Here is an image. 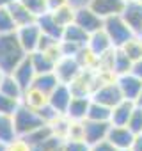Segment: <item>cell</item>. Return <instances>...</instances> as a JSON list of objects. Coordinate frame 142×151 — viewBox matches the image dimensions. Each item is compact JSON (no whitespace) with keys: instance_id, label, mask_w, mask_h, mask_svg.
Wrapping results in <instances>:
<instances>
[{"instance_id":"1","label":"cell","mask_w":142,"mask_h":151,"mask_svg":"<svg viewBox=\"0 0 142 151\" xmlns=\"http://www.w3.org/2000/svg\"><path fill=\"white\" fill-rule=\"evenodd\" d=\"M29 53L20 45L16 32L0 34V73H13Z\"/></svg>"},{"instance_id":"2","label":"cell","mask_w":142,"mask_h":151,"mask_svg":"<svg viewBox=\"0 0 142 151\" xmlns=\"http://www.w3.org/2000/svg\"><path fill=\"white\" fill-rule=\"evenodd\" d=\"M13 123H14V130H16L18 137H23V135L34 132L36 128L46 124L36 109H30V107H27V105H23V103H22V105L16 109V112L13 114Z\"/></svg>"},{"instance_id":"3","label":"cell","mask_w":142,"mask_h":151,"mask_svg":"<svg viewBox=\"0 0 142 151\" xmlns=\"http://www.w3.org/2000/svg\"><path fill=\"white\" fill-rule=\"evenodd\" d=\"M103 30L108 34L114 48H121L124 43H128L135 34L133 30L128 27V23L123 20L121 14H115V16H108L103 20Z\"/></svg>"},{"instance_id":"4","label":"cell","mask_w":142,"mask_h":151,"mask_svg":"<svg viewBox=\"0 0 142 151\" xmlns=\"http://www.w3.org/2000/svg\"><path fill=\"white\" fill-rule=\"evenodd\" d=\"M91 100L93 101H98L101 105H107V107H115L119 101H123V94H121V89L115 82V78H110V80H105L103 84H100L93 94H91Z\"/></svg>"},{"instance_id":"5","label":"cell","mask_w":142,"mask_h":151,"mask_svg":"<svg viewBox=\"0 0 142 151\" xmlns=\"http://www.w3.org/2000/svg\"><path fill=\"white\" fill-rule=\"evenodd\" d=\"M82 71H84V66L80 64L77 57H64V55L59 57V60L55 62V69H53L60 84H71Z\"/></svg>"},{"instance_id":"6","label":"cell","mask_w":142,"mask_h":151,"mask_svg":"<svg viewBox=\"0 0 142 151\" xmlns=\"http://www.w3.org/2000/svg\"><path fill=\"white\" fill-rule=\"evenodd\" d=\"M73 22H75L78 27H82L87 34H93V32L103 29V18L98 16L87 4L75 7V20H73Z\"/></svg>"},{"instance_id":"7","label":"cell","mask_w":142,"mask_h":151,"mask_svg":"<svg viewBox=\"0 0 142 151\" xmlns=\"http://www.w3.org/2000/svg\"><path fill=\"white\" fill-rule=\"evenodd\" d=\"M41 36H43V32H41V29H39V25L36 22L16 29V37H18L20 45L23 46V50L27 53H32V52L37 50L39 41H41Z\"/></svg>"},{"instance_id":"8","label":"cell","mask_w":142,"mask_h":151,"mask_svg":"<svg viewBox=\"0 0 142 151\" xmlns=\"http://www.w3.org/2000/svg\"><path fill=\"white\" fill-rule=\"evenodd\" d=\"M133 139H135V133L128 126H114V124H110V130L107 133V140L117 151H130Z\"/></svg>"},{"instance_id":"9","label":"cell","mask_w":142,"mask_h":151,"mask_svg":"<svg viewBox=\"0 0 142 151\" xmlns=\"http://www.w3.org/2000/svg\"><path fill=\"white\" fill-rule=\"evenodd\" d=\"M115 82L121 89V94L124 100H130V101H137L140 91H142V80L130 71V73H124L121 77H115Z\"/></svg>"},{"instance_id":"10","label":"cell","mask_w":142,"mask_h":151,"mask_svg":"<svg viewBox=\"0 0 142 151\" xmlns=\"http://www.w3.org/2000/svg\"><path fill=\"white\" fill-rule=\"evenodd\" d=\"M121 16L128 23V27L133 30L135 36H142V2H138V0L126 2Z\"/></svg>"},{"instance_id":"11","label":"cell","mask_w":142,"mask_h":151,"mask_svg":"<svg viewBox=\"0 0 142 151\" xmlns=\"http://www.w3.org/2000/svg\"><path fill=\"white\" fill-rule=\"evenodd\" d=\"M108 130H110V123H107V121H91V119H84V140H85L89 146L105 140Z\"/></svg>"},{"instance_id":"12","label":"cell","mask_w":142,"mask_h":151,"mask_svg":"<svg viewBox=\"0 0 142 151\" xmlns=\"http://www.w3.org/2000/svg\"><path fill=\"white\" fill-rule=\"evenodd\" d=\"M87 50H89L96 59H100L101 55L112 52V50H114V45H112L108 34H107L103 29H100V30L89 34V39H87Z\"/></svg>"},{"instance_id":"13","label":"cell","mask_w":142,"mask_h":151,"mask_svg":"<svg viewBox=\"0 0 142 151\" xmlns=\"http://www.w3.org/2000/svg\"><path fill=\"white\" fill-rule=\"evenodd\" d=\"M87 6L103 20L108 16H115L121 14L124 6H126V0H89Z\"/></svg>"},{"instance_id":"14","label":"cell","mask_w":142,"mask_h":151,"mask_svg":"<svg viewBox=\"0 0 142 151\" xmlns=\"http://www.w3.org/2000/svg\"><path fill=\"white\" fill-rule=\"evenodd\" d=\"M30 55V60H32V66L36 69V75L39 73H50L55 69V62L59 60L60 53L59 52H41V50H36Z\"/></svg>"},{"instance_id":"15","label":"cell","mask_w":142,"mask_h":151,"mask_svg":"<svg viewBox=\"0 0 142 151\" xmlns=\"http://www.w3.org/2000/svg\"><path fill=\"white\" fill-rule=\"evenodd\" d=\"M73 98V93H71L69 86L67 84H59L50 94H48V103L60 114V116H66V110L69 107V101Z\"/></svg>"},{"instance_id":"16","label":"cell","mask_w":142,"mask_h":151,"mask_svg":"<svg viewBox=\"0 0 142 151\" xmlns=\"http://www.w3.org/2000/svg\"><path fill=\"white\" fill-rule=\"evenodd\" d=\"M11 75L16 78V82L22 86L23 91L30 89V87H32V82H34V78H36V69H34V66H32L30 55H27V57L14 68V71H13Z\"/></svg>"},{"instance_id":"17","label":"cell","mask_w":142,"mask_h":151,"mask_svg":"<svg viewBox=\"0 0 142 151\" xmlns=\"http://www.w3.org/2000/svg\"><path fill=\"white\" fill-rule=\"evenodd\" d=\"M91 105V96H73L66 110V117L71 121H84Z\"/></svg>"},{"instance_id":"18","label":"cell","mask_w":142,"mask_h":151,"mask_svg":"<svg viewBox=\"0 0 142 151\" xmlns=\"http://www.w3.org/2000/svg\"><path fill=\"white\" fill-rule=\"evenodd\" d=\"M7 9L16 23V27H23V25H29V23H34L37 20V16L34 13H30L20 0H11V2L7 4Z\"/></svg>"},{"instance_id":"19","label":"cell","mask_w":142,"mask_h":151,"mask_svg":"<svg viewBox=\"0 0 142 151\" xmlns=\"http://www.w3.org/2000/svg\"><path fill=\"white\" fill-rule=\"evenodd\" d=\"M135 101H130V100H123L119 101L115 107H112V114H110V124L114 126H126L128 124V119L135 109Z\"/></svg>"},{"instance_id":"20","label":"cell","mask_w":142,"mask_h":151,"mask_svg":"<svg viewBox=\"0 0 142 151\" xmlns=\"http://www.w3.org/2000/svg\"><path fill=\"white\" fill-rule=\"evenodd\" d=\"M36 23L39 25L41 32L50 36V37H55V39H62V32H64V27L59 25V22L53 18L52 13H44L41 16H37Z\"/></svg>"},{"instance_id":"21","label":"cell","mask_w":142,"mask_h":151,"mask_svg":"<svg viewBox=\"0 0 142 151\" xmlns=\"http://www.w3.org/2000/svg\"><path fill=\"white\" fill-rule=\"evenodd\" d=\"M131 64H133V60L123 52V48H114V52H112V66H110V73L114 77H121L124 73H130Z\"/></svg>"},{"instance_id":"22","label":"cell","mask_w":142,"mask_h":151,"mask_svg":"<svg viewBox=\"0 0 142 151\" xmlns=\"http://www.w3.org/2000/svg\"><path fill=\"white\" fill-rule=\"evenodd\" d=\"M59 84H60V82H59L57 75H55L53 71H50V73H39V75H36V78H34V82H32V89L43 93V94L48 98V94H50Z\"/></svg>"},{"instance_id":"23","label":"cell","mask_w":142,"mask_h":151,"mask_svg":"<svg viewBox=\"0 0 142 151\" xmlns=\"http://www.w3.org/2000/svg\"><path fill=\"white\" fill-rule=\"evenodd\" d=\"M0 93H4L11 98H16V100H22L25 91L22 89V86L16 82V78L11 73H2V77H0Z\"/></svg>"},{"instance_id":"24","label":"cell","mask_w":142,"mask_h":151,"mask_svg":"<svg viewBox=\"0 0 142 151\" xmlns=\"http://www.w3.org/2000/svg\"><path fill=\"white\" fill-rule=\"evenodd\" d=\"M87 39H89V34L82 27H78L75 22L64 27L62 41H69V43H75V45H80V46H87Z\"/></svg>"},{"instance_id":"25","label":"cell","mask_w":142,"mask_h":151,"mask_svg":"<svg viewBox=\"0 0 142 151\" xmlns=\"http://www.w3.org/2000/svg\"><path fill=\"white\" fill-rule=\"evenodd\" d=\"M18 139V133L14 130V123H13V116H6L0 114V142L4 144H11Z\"/></svg>"},{"instance_id":"26","label":"cell","mask_w":142,"mask_h":151,"mask_svg":"<svg viewBox=\"0 0 142 151\" xmlns=\"http://www.w3.org/2000/svg\"><path fill=\"white\" fill-rule=\"evenodd\" d=\"M110 114H112V109H110V107L101 105V103L91 100V105H89V110H87V117H85V119H91V121H107V123H110Z\"/></svg>"},{"instance_id":"27","label":"cell","mask_w":142,"mask_h":151,"mask_svg":"<svg viewBox=\"0 0 142 151\" xmlns=\"http://www.w3.org/2000/svg\"><path fill=\"white\" fill-rule=\"evenodd\" d=\"M52 135H53L52 126H50V124H43V126L36 128L34 132H30V133H27V135H23V137H20V139H22L23 142H27L29 146H34V144H39V142L46 140V139L52 137Z\"/></svg>"},{"instance_id":"28","label":"cell","mask_w":142,"mask_h":151,"mask_svg":"<svg viewBox=\"0 0 142 151\" xmlns=\"http://www.w3.org/2000/svg\"><path fill=\"white\" fill-rule=\"evenodd\" d=\"M48 101V98L43 94V93H39V91H36V89H27L25 93H23V98H22V103L23 105H27V107H30V109H41L44 103Z\"/></svg>"},{"instance_id":"29","label":"cell","mask_w":142,"mask_h":151,"mask_svg":"<svg viewBox=\"0 0 142 151\" xmlns=\"http://www.w3.org/2000/svg\"><path fill=\"white\" fill-rule=\"evenodd\" d=\"M123 52L135 62L138 59H142V36H133L128 43H124L123 46Z\"/></svg>"},{"instance_id":"30","label":"cell","mask_w":142,"mask_h":151,"mask_svg":"<svg viewBox=\"0 0 142 151\" xmlns=\"http://www.w3.org/2000/svg\"><path fill=\"white\" fill-rule=\"evenodd\" d=\"M52 14H53V18L59 22V25L66 27V25H69V23H73V20H75V7L71 6V4H66V6H62V7L52 11Z\"/></svg>"},{"instance_id":"31","label":"cell","mask_w":142,"mask_h":151,"mask_svg":"<svg viewBox=\"0 0 142 151\" xmlns=\"http://www.w3.org/2000/svg\"><path fill=\"white\" fill-rule=\"evenodd\" d=\"M16 23L7 9L6 7H0V34H11V32H16Z\"/></svg>"},{"instance_id":"32","label":"cell","mask_w":142,"mask_h":151,"mask_svg":"<svg viewBox=\"0 0 142 151\" xmlns=\"http://www.w3.org/2000/svg\"><path fill=\"white\" fill-rule=\"evenodd\" d=\"M20 105H22V100H16V98H11L4 93H0V114L13 116Z\"/></svg>"},{"instance_id":"33","label":"cell","mask_w":142,"mask_h":151,"mask_svg":"<svg viewBox=\"0 0 142 151\" xmlns=\"http://www.w3.org/2000/svg\"><path fill=\"white\" fill-rule=\"evenodd\" d=\"M126 126H128L135 135L142 133V107L135 105V109H133V112H131V116H130Z\"/></svg>"},{"instance_id":"34","label":"cell","mask_w":142,"mask_h":151,"mask_svg":"<svg viewBox=\"0 0 142 151\" xmlns=\"http://www.w3.org/2000/svg\"><path fill=\"white\" fill-rule=\"evenodd\" d=\"M20 2H22L30 13H34L36 16H41V14L48 13V4H46V0H20Z\"/></svg>"},{"instance_id":"35","label":"cell","mask_w":142,"mask_h":151,"mask_svg":"<svg viewBox=\"0 0 142 151\" xmlns=\"http://www.w3.org/2000/svg\"><path fill=\"white\" fill-rule=\"evenodd\" d=\"M62 151H91V146L84 139H66Z\"/></svg>"},{"instance_id":"36","label":"cell","mask_w":142,"mask_h":151,"mask_svg":"<svg viewBox=\"0 0 142 151\" xmlns=\"http://www.w3.org/2000/svg\"><path fill=\"white\" fill-rule=\"evenodd\" d=\"M37 112H39V116L43 117V121H44L46 124H52V123H55V121L60 117V114H59L48 101H46L41 109H37Z\"/></svg>"},{"instance_id":"37","label":"cell","mask_w":142,"mask_h":151,"mask_svg":"<svg viewBox=\"0 0 142 151\" xmlns=\"http://www.w3.org/2000/svg\"><path fill=\"white\" fill-rule=\"evenodd\" d=\"M91 151H117V149L105 139V140H101V142L93 144V146H91Z\"/></svg>"},{"instance_id":"38","label":"cell","mask_w":142,"mask_h":151,"mask_svg":"<svg viewBox=\"0 0 142 151\" xmlns=\"http://www.w3.org/2000/svg\"><path fill=\"white\" fill-rule=\"evenodd\" d=\"M9 151H30V147H29V144H27V142H23V140L18 137L14 142H11V144H9Z\"/></svg>"},{"instance_id":"39","label":"cell","mask_w":142,"mask_h":151,"mask_svg":"<svg viewBox=\"0 0 142 151\" xmlns=\"http://www.w3.org/2000/svg\"><path fill=\"white\" fill-rule=\"evenodd\" d=\"M46 4H48V13H52V11L59 9V7L69 4V0H46Z\"/></svg>"},{"instance_id":"40","label":"cell","mask_w":142,"mask_h":151,"mask_svg":"<svg viewBox=\"0 0 142 151\" xmlns=\"http://www.w3.org/2000/svg\"><path fill=\"white\" fill-rule=\"evenodd\" d=\"M131 73L142 80V59H138V60H135V62L131 64Z\"/></svg>"},{"instance_id":"41","label":"cell","mask_w":142,"mask_h":151,"mask_svg":"<svg viewBox=\"0 0 142 151\" xmlns=\"http://www.w3.org/2000/svg\"><path fill=\"white\" fill-rule=\"evenodd\" d=\"M130 151H142V133L135 135V139H133V142H131Z\"/></svg>"},{"instance_id":"42","label":"cell","mask_w":142,"mask_h":151,"mask_svg":"<svg viewBox=\"0 0 142 151\" xmlns=\"http://www.w3.org/2000/svg\"><path fill=\"white\" fill-rule=\"evenodd\" d=\"M0 151H9V146L4 144V142H0Z\"/></svg>"},{"instance_id":"43","label":"cell","mask_w":142,"mask_h":151,"mask_svg":"<svg viewBox=\"0 0 142 151\" xmlns=\"http://www.w3.org/2000/svg\"><path fill=\"white\" fill-rule=\"evenodd\" d=\"M138 107H142V91H140V94H138V98H137V101H135Z\"/></svg>"},{"instance_id":"44","label":"cell","mask_w":142,"mask_h":151,"mask_svg":"<svg viewBox=\"0 0 142 151\" xmlns=\"http://www.w3.org/2000/svg\"><path fill=\"white\" fill-rule=\"evenodd\" d=\"M9 2H11V0H0V7H6Z\"/></svg>"},{"instance_id":"45","label":"cell","mask_w":142,"mask_h":151,"mask_svg":"<svg viewBox=\"0 0 142 151\" xmlns=\"http://www.w3.org/2000/svg\"><path fill=\"white\" fill-rule=\"evenodd\" d=\"M55 151H62V147H60V149H55Z\"/></svg>"},{"instance_id":"46","label":"cell","mask_w":142,"mask_h":151,"mask_svg":"<svg viewBox=\"0 0 142 151\" xmlns=\"http://www.w3.org/2000/svg\"><path fill=\"white\" fill-rule=\"evenodd\" d=\"M138 2H142V0H138Z\"/></svg>"},{"instance_id":"47","label":"cell","mask_w":142,"mask_h":151,"mask_svg":"<svg viewBox=\"0 0 142 151\" xmlns=\"http://www.w3.org/2000/svg\"><path fill=\"white\" fill-rule=\"evenodd\" d=\"M126 2H130V0H126Z\"/></svg>"}]
</instances>
